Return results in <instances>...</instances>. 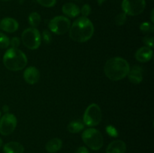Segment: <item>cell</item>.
<instances>
[{"mask_svg": "<svg viewBox=\"0 0 154 153\" xmlns=\"http://www.w3.org/2000/svg\"><path fill=\"white\" fill-rule=\"evenodd\" d=\"M94 34V26L87 17H78L71 25L69 28V37L74 41L84 43L93 37Z\"/></svg>", "mask_w": 154, "mask_h": 153, "instance_id": "6da1fadb", "label": "cell"}, {"mask_svg": "<svg viewBox=\"0 0 154 153\" xmlns=\"http://www.w3.org/2000/svg\"><path fill=\"white\" fill-rule=\"evenodd\" d=\"M129 64L126 59L121 57H114L105 63L104 72L107 77L113 81H118L127 76L129 74Z\"/></svg>", "mask_w": 154, "mask_h": 153, "instance_id": "7a4b0ae2", "label": "cell"}, {"mask_svg": "<svg viewBox=\"0 0 154 153\" xmlns=\"http://www.w3.org/2000/svg\"><path fill=\"white\" fill-rule=\"evenodd\" d=\"M3 64L9 70L17 71L26 66L28 59L26 54L17 48H10L3 56Z\"/></svg>", "mask_w": 154, "mask_h": 153, "instance_id": "3957f363", "label": "cell"}, {"mask_svg": "<svg viewBox=\"0 0 154 153\" xmlns=\"http://www.w3.org/2000/svg\"><path fill=\"white\" fill-rule=\"evenodd\" d=\"M83 141L92 150H99L104 144L102 133L94 128L86 129L81 135Z\"/></svg>", "mask_w": 154, "mask_h": 153, "instance_id": "277c9868", "label": "cell"}, {"mask_svg": "<svg viewBox=\"0 0 154 153\" xmlns=\"http://www.w3.org/2000/svg\"><path fill=\"white\" fill-rule=\"evenodd\" d=\"M21 40L24 46L29 50H36L42 44V35L36 28H26L21 35Z\"/></svg>", "mask_w": 154, "mask_h": 153, "instance_id": "5b68a950", "label": "cell"}, {"mask_svg": "<svg viewBox=\"0 0 154 153\" xmlns=\"http://www.w3.org/2000/svg\"><path fill=\"white\" fill-rule=\"evenodd\" d=\"M102 114L100 106L96 104L89 105L84 112L83 122L89 127L97 126L102 120Z\"/></svg>", "mask_w": 154, "mask_h": 153, "instance_id": "8992f818", "label": "cell"}, {"mask_svg": "<svg viewBox=\"0 0 154 153\" xmlns=\"http://www.w3.org/2000/svg\"><path fill=\"white\" fill-rule=\"evenodd\" d=\"M71 27V21L68 17L64 16H57L51 20L48 23L50 31L56 34H64L69 31Z\"/></svg>", "mask_w": 154, "mask_h": 153, "instance_id": "52a82bcc", "label": "cell"}, {"mask_svg": "<svg viewBox=\"0 0 154 153\" xmlns=\"http://www.w3.org/2000/svg\"><path fill=\"white\" fill-rule=\"evenodd\" d=\"M122 10L129 16H137L144 11L146 7L145 0H123Z\"/></svg>", "mask_w": 154, "mask_h": 153, "instance_id": "ba28073f", "label": "cell"}, {"mask_svg": "<svg viewBox=\"0 0 154 153\" xmlns=\"http://www.w3.org/2000/svg\"><path fill=\"white\" fill-rule=\"evenodd\" d=\"M17 124L16 116L12 113L5 114L0 118V134L4 136H8L13 133Z\"/></svg>", "mask_w": 154, "mask_h": 153, "instance_id": "9c48e42d", "label": "cell"}, {"mask_svg": "<svg viewBox=\"0 0 154 153\" xmlns=\"http://www.w3.org/2000/svg\"><path fill=\"white\" fill-rule=\"evenodd\" d=\"M23 77L27 83L34 85L40 80V72L35 67L30 66L24 70Z\"/></svg>", "mask_w": 154, "mask_h": 153, "instance_id": "30bf717a", "label": "cell"}, {"mask_svg": "<svg viewBox=\"0 0 154 153\" xmlns=\"http://www.w3.org/2000/svg\"><path fill=\"white\" fill-rule=\"evenodd\" d=\"M0 28L8 33H13L18 29L19 23L14 18L5 17L0 22Z\"/></svg>", "mask_w": 154, "mask_h": 153, "instance_id": "8fae6325", "label": "cell"}, {"mask_svg": "<svg viewBox=\"0 0 154 153\" xmlns=\"http://www.w3.org/2000/svg\"><path fill=\"white\" fill-rule=\"evenodd\" d=\"M153 50L147 46H142L139 48L135 52V57L139 62H147L153 58Z\"/></svg>", "mask_w": 154, "mask_h": 153, "instance_id": "7c38bea8", "label": "cell"}, {"mask_svg": "<svg viewBox=\"0 0 154 153\" xmlns=\"http://www.w3.org/2000/svg\"><path fill=\"white\" fill-rule=\"evenodd\" d=\"M62 11L66 16L70 18H75L81 14V9L75 3L68 2L63 4Z\"/></svg>", "mask_w": 154, "mask_h": 153, "instance_id": "4fadbf2b", "label": "cell"}, {"mask_svg": "<svg viewBox=\"0 0 154 153\" xmlns=\"http://www.w3.org/2000/svg\"><path fill=\"white\" fill-rule=\"evenodd\" d=\"M126 151V143L120 140L112 141L106 148V153H125Z\"/></svg>", "mask_w": 154, "mask_h": 153, "instance_id": "5bb4252c", "label": "cell"}, {"mask_svg": "<svg viewBox=\"0 0 154 153\" xmlns=\"http://www.w3.org/2000/svg\"><path fill=\"white\" fill-rule=\"evenodd\" d=\"M127 76L132 83H140L143 80L142 69L139 66H134L132 68L129 69Z\"/></svg>", "mask_w": 154, "mask_h": 153, "instance_id": "9a60e30c", "label": "cell"}, {"mask_svg": "<svg viewBox=\"0 0 154 153\" xmlns=\"http://www.w3.org/2000/svg\"><path fill=\"white\" fill-rule=\"evenodd\" d=\"M4 153H23L24 147L18 142H9L3 147Z\"/></svg>", "mask_w": 154, "mask_h": 153, "instance_id": "2e32d148", "label": "cell"}, {"mask_svg": "<svg viewBox=\"0 0 154 153\" xmlns=\"http://www.w3.org/2000/svg\"><path fill=\"white\" fill-rule=\"evenodd\" d=\"M63 146V141L59 138H53L50 140L45 146V148L49 153H56L60 150Z\"/></svg>", "mask_w": 154, "mask_h": 153, "instance_id": "e0dca14e", "label": "cell"}, {"mask_svg": "<svg viewBox=\"0 0 154 153\" xmlns=\"http://www.w3.org/2000/svg\"><path fill=\"white\" fill-rule=\"evenodd\" d=\"M84 125L82 121L81 120H75V121H72L68 124V130H69L70 133L72 134H76L78 132L81 131L82 130H84Z\"/></svg>", "mask_w": 154, "mask_h": 153, "instance_id": "ac0fdd59", "label": "cell"}, {"mask_svg": "<svg viewBox=\"0 0 154 153\" xmlns=\"http://www.w3.org/2000/svg\"><path fill=\"white\" fill-rule=\"evenodd\" d=\"M29 23L32 28H36L40 25L41 16L38 12H32L28 17Z\"/></svg>", "mask_w": 154, "mask_h": 153, "instance_id": "d6986e66", "label": "cell"}, {"mask_svg": "<svg viewBox=\"0 0 154 153\" xmlns=\"http://www.w3.org/2000/svg\"><path fill=\"white\" fill-rule=\"evenodd\" d=\"M140 30L144 33H152L154 31L153 24L152 22H144L140 25Z\"/></svg>", "mask_w": 154, "mask_h": 153, "instance_id": "ffe728a7", "label": "cell"}, {"mask_svg": "<svg viewBox=\"0 0 154 153\" xmlns=\"http://www.w3.org/2000/svg\"><path fill=\"white\" fill-rule=\"evenodd\" d=\"M9 45H10V39L7 35L0 32V48L2 49L8 48Z\"/></svg>", "mask_w": 154, "mask_h": 153, "instance_id": "44dd1931", "label": "cell"}, {"mask_svg": "<svg viewBox=\"0 0 154 153\" xmlns=\"http://www.w3.org/2000/svg\"><path fill=\"white\" fill-rule=\"evenodd\" d=\"M126 14L125 13H120L115 17V23L117 26H122L125 24L126 21Z\"/></svg>", "mask_w": 154, "mask_h": 153, "instance_id": "7402d4cb", "label": "cell"}, {"mask_svg": "<svg viewBox=\"0 0 154 153\" xmlns=\"http://www.w3.org/2000/svg\"><path fill=\"white\" fill-rule=\"evenodd\" d=\"M39 4L45 8L54 7L56 4L57 0H36Z\"/></svg>", "mask_w": 154, "mask_h": 153, "instance_id": "603a6c76", "label": "cell"}, {"mask_svg": "<svg viewBox=\"0 0 154 153\" xmlns=\"http://www.w3.org/2000/svg\"><path fill=\"white\" fill-rule=\"evenodd\" d=\"M106 131L109 136H112V137H117L118 136V131L117 129L112 125H108L106 127Z\"/></svg>", "mask_w": 154, "mask_h": 153, "instance_id": "cb8c5ba5", "label": "cell"}, {"mask_svg": "<svg viewBox=\"0 0 154 153\" xmlns=\"http://www.w3.org/2000/svg\"><path fill=\"white\" fill-rule=\"evenodd\" d=\"M81 13L82 14L83 16L87 17V16L90 14V13H91V7H90V4H84L81 9Z\"/></svg>", "mask_w": 154, "mask_h": 153, "instance_id": "d4e9b609", "label": "cell"}, {"mask_svg": "<svg viewBox=\"0 0 154 153\" xmlns=\"http://www.w3.org/2000/svg\"><path fill=\"white\" fill-rule=\"evenodd\" d=\"M153 37L152 36L147 35L143 38V42L146 45V46L151 48V49L153 47Z\"/></svg>", "mask_w": 154, "mask_h": 153, "instance_id": "484cf974", "label": "cell"}, {"mask_svg": "<svg viewBox=\"0 0 154 153\" xmlns=\"http://www.w3.org/2000/svg\"><path fill=\"white\" fill-rule=\"evenodd\" d=\"M10 44L13 48H17L20 44V39L17 37H14L11 39Z\"/></svg>", "mask_w": 154, "mask_h": 153, "instance_id": "4316f807", "label": "cell"}, {"mask_svg": "<svg viewBox=\"0 0 154 153\" xmlns=\"http://www.w3.org/2000/svg\"><path fill=\"white\" fill-rule=\"evenodd\" d=\"M43 34L44 41H45L46 44H49L50 42L51 41V38H52L51 33H50L48 31H47V30H45V31L43 32V34Z\"/></svg>", "mask_w": 154, "mask_h": 153, "instance_id": "83f0119b", "label": "cell"}, {"mask_svg": "<svg viewBox=\"0 0 154 153\" xmlns=\"http://www.w3.org/2000/svg\"><path fill=\"white\" fill-rule=\"evenodd\" d=\"M75 153H90V152H89L88 149H87L86 147L81 146L77 149V151L75 152Z\"/></svg>", "mask_w": 154, "mask_h": 153, "instance_id": "f1b7e54d", "label": "cell"}, {"mask_svg": "<svg viewBox=\"0 0 154 153\" xmlns=\"http://www.w3.org/2000/svg\"><path fill=\"white\" fill-rule=\"evenodd\" d=\"M2 110H4V112H8V110H9V107H8V106H6V105H5V106H3Z\"/></svg>", "mask_w": 154, "mask_h": 153, "instance_id": "f546056e", "label": "cell"}, {"mask_svg": "<svg viewBox=\"0 0 154 153\" xmlns=\"http://www.w3.org/2000/svg\"><path fill=\"white\" fill-rule=\"evenodd\" d=\"M105 2H106V0H97V2L99 5H102Z\"/></svg>", "mask_w": 154, "mask_h": 153, "instance_id": "4dcf8cb0", "label": "cell"}, {"mask_svg": "<svg viewBox=\"0 0 154 153\" xmlns=\"http://www.w3.org/2000/svg\"><path fill=\"white\" fill-rule=\"evenodd\" d=\"M153 13H154V10H152V12H151V22L153 24V22H154V19H153Z\"/></svg>", "mask_w": 154, "mask_h": 153, "instance_id": "1f68e13d", "label": "cell"}, {"mask_svg": "<svg viewBox=\"0 0 154 153\" xmlns=\"http://www.w3.org/2000/svg\"><path fill=\"white\" fill-rule=\"evenodd\" d=\"M2 140L1 138H0V148H1V147H2Z\"/></svg>", "mask_w": 154, "mask_h": 153, "instance_id": "d6a6232c", "label": "cell"}, {"mask_svg": "<svg viewBox=\"0 0 154 153\" xmlns=\"http://www.w3.org/2000/svg\"><path fill=\"white\" fill-rule=\"evenodd\" d=\"M2 1H4V2H8V1H11V0H2Z\"/></svg>", "mask_w": 154, "mask_h": 153, "instance_id": "836d02e7", "label": "cell"}, {"mask_svg": "<svg viewBox=\"0 0 154 153\" xmlns=\"http://www.w3.org/2000/svg\"><path fill=\"white\" fill-rule=\"evenodd\" d=\"M1 115H2V112H1V111H0V118H1Z\"/></svg>", "mask_w": 154, "mask_h": 153, "instance_id": "e575fe53", "label": "cell"}]
</instances>
